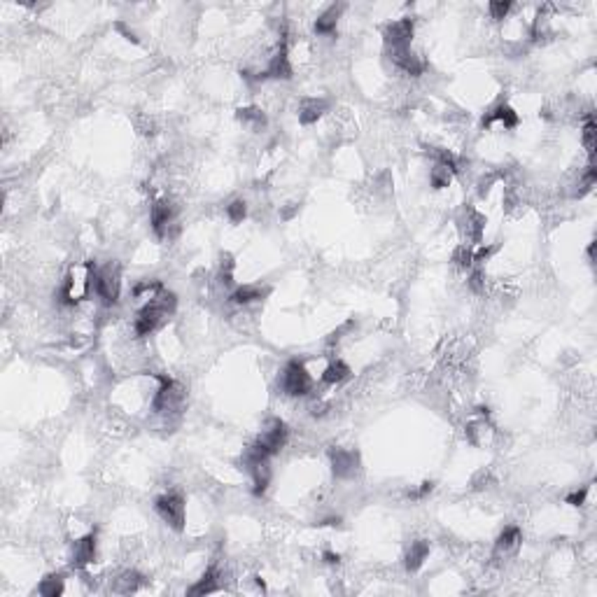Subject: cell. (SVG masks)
I'll return each mask as SVG.
<instances>
[{"label": "cell", "mask_w": 597, "mask_h": 597, "mask_svg": "<svg viewBox=\"0 0 597 597\" xmlns=\"http://www.w3.org/2000/svg\"><path fill=\"white\" fill-rule=\"evenodd\" d=\"M96 264L94 262H79L70 271H68L63 287H61V304L75 306L77 301L87 299L89 292L96 285Z\"/></svg>", "instance_id": "cell-1"}, {"label": "cell", "mask_w": 597, "mask_h": 597, "mask_svg": "<svg viewBox=\"0 0 597 597\" xmlns=\"http://www.w3.org/2000/svg\"><path fill=\"white\" fill-rule=\"evenodd\" d=\"M159 383V387L155 390V397H152V411L159 415H173L180 411V406L184 402V390L182 385L173 380L166 373H155L152 376Z\"/></svg>", "instance_id": "cell-2"}, {"label": "cell", "mask_w": 597, "mask_h": 597, "mask_svg": "<svg viewBox=\"0 0 597 597\" xmlns=\"http://www.w3.org/2000/svg\"><path fill=\"white\" fill-rule=\"evenodd\" d=\"M313 387V376L309 371V366L299 360L287 362V366L282 369L280 373V390L285 392L287 397H304L309 395Z\"/></svg>", "instance_id": "cell-3"}, {"label": "cell", "mask_w": 597, "mask_h": 597, "mask_svg": "<svg viewBox=\"0 0 597 597\" xmlns=\"http://www.w3.org/2000/svg\"><path fill=\"white\" fill-rule=\"evenodd\" d=\"M157 513L162 516V520L168 527H173L175 532L184 530V520H187V509H184V500L177 492H166V495L157 497L155 502Z\"/></svg>", "instance_id": "cell-4"}, {"label": "cell", "mask_w": 597, "mask_h": 597, "mask_svg": "<svg viewBox=\"0 0 597 597\" xmlns=\"http://www.w3.org/2000/svg\"><path fill=\"white\" fill-rule=\"evenodd\" d=\"M119 287H121V273L117 264H108V266L98 268L94 292L98 294V299H101L103 304L112 306L115 301L119 299Z\"/></svg>", "instance_id": "cell-5"}, {"label": "cell", "mask_w": 597, "mask_h": 597, "mask_svg": "<svg viewBox=\"0 0 597 597\" xmlns=\"http://www.w3.org/2000/svg\"><path fill=\"white\" fill-rule=\"evenodd\" d=\"M289 439V429L287 424L280 420V418H271V420L264 424L262 434L257 436V443L266 451L268 455H275L285 448V443Z\"/></svg>", "instance_id": "cell-6"}, {"label": "cell", "mask_w": 597, "mask_h": 597, "mask_svg": "<svg viewBox=\"0 0 597 597\" xmlns=\"http://www.w3.org/2000/svg\"><path fill=\"white\" fill-rule=\"evenodd\" d=\"M150 224L159 238H170L177 231L175 224V208L170 201H157L150 213Z\"/></svg>", "instance_id": "cell-7"}, {"label": "cell", "mask_w": 597, "mask_h": 597, "mask_svg": "<svg viewBox=\"0 0 597 597\" xmlns=\"http://www.w3.org/2000/svg\"><path fill=\"white\" fill-rule=\"evenodd\" d=\"M329 462L336 478H353L360 471V453L353 448H331Z\"/></svg>", "instance_id": "cell-8"}, {"label": "cell", "mask_w": 597, "mask_h": 597, "mask_svg": "<svg viewBox=\"0 0 597 597\" xmlns=\"http://www.w3.org/2000/svg\"><path fill=\"white\" fill-rule=\"evenodd\" d=\"M413 19L404 17V19H397L392 23H387L383 28V40L387 49H404V47H411V40H413Z\"/></svg>", "instance_id": "cell-9"}, {"label": "cell", "mask_w": 597, "mask_h": 597, "mask_svg": "<svg viewBox=\"0 0 597 597\" xmlns=\"http://www.w3.org/2000/svg\"><path fill=\"white\" fill-rule=\"evenodd\" d=\"M460 231H462V238L471 245H481L483 243V233H485V217L476 208H467L460 217Z\"/></svg>", "instance_id": "cell-10"}, {"label": "cell", "mask_w": 597, "mask_h": 597, "mask_svg": "<svg viewBox=\"0 0 597 597\" xmlns=\"http://www.w3.org/2000/svg\"><path fill=\"white\" fill-rule=\"evenodd\" d=\"M387 52H390L392 63H395L399 70H404L406 75H411V77H420L424 72V68H427V63L422 61V57H418V54L411 47L387 49Z\"/></svg>", "instance_id": "cell-11"}, {"label": "cell", "mask_w": 597, "mask_h": 597, "mask_svg": "<svg viewBox=\"0 0 597 597\" xmlns=\"http://www.w3.org/2000/svg\"><path fill=\"white\" fill-rule=\"evenodd\" d=\"M96 530H91L89 534H84L82 539H77L72 544V567L75 569H84L89 567L91 562L96 560Z\"/></svg>", "instance_id": "cell-12"}, {"label": "cell", "mask_w": 597, "mask_h": 597, "mask_svg": "<svg viewBox=\"0 0 597 597\" xmlns=\"http://www.w3.org/2000/svg\"><path fill=\"white\" fill-rule=\"evenodd\" d=\"M266 77H273V79H289L292 77V63H289V54H287V40L282 38L278 52L268 59L266 63V70H264Z\"/></svg>", "instance_id": "cell-13"}, {"label": "cell", "mask_w": 597, "mask_h": 597, "mask_svg": "<svg viewBox=\"0 0 597 597\" xmlns=\"http://www.w3.org/2000/svg\"><path fill=\"white\" fill-rule=\"evenodd\" d=\"M522 544V534H520V527L511 525L507 527L500 537L495 541V558H511L516 556Z\"/></svg>", "instance_id": "cell-14"}, {"label": "cell", "mask_w": 597, "mask_h": 597, "mask_svg": "<svg viewBox=\"0 0 597 597\" xmlns=\"http://www.w3.org/2000/svg\"><path fill=\"white\" fill-rule=\"evenodd\" d=\"M518 112H516L513 108L511 106H507V103H500V106H495L490 110L488 115L483 117V128H490L492 124H500V126H504V128H516L518 126Z\"/></svg>", "instance_id": "cell-15"}, {"label": "cell", "mask_w": 597, "mask_h": 597, "mask_svg": "<svg viewBox=\"0 0 597 597\" xmlns=\"http://www.w3.org/2000/svg\"><path fill=\"white\" fill-rule=\"evenodd\" d=\"M327 108H329V103L324 101V98H315V96L304 98V101L299 103V121L306 126L315 124L320 117L327 112Z\"/></svg>", "instance_id": "cell-16"}, {"label": "cell", "mask_w": 597, "mask_h": 597, "mask_svg": "<svg viewBox=\"0 0 597 597\" xmlns=\"http://www.w3.org/2000/svg\"><path fill=\"white\" fill-rule=\"evenodd\" d=\"M427 556H429V541H424V539L413 541V544L409 546V551H406V556H404L406 569H409V571H418V569L422 567L424 560H427Z\"/></svg>", "instance_id": "cell-17"}, {"label": "cell", "mask_w": 597, "mask_h": 597, "mask_svg": "<svg viewBox=\"0 0 597 597\" xmlns=\"http://www.w3.org/2000/svg\"><path fill=\"white\" fill-rule=\"evenodd\" d=\"M266 294H268V289L262 285H243V287L233 289L229 299H231V304H236V306H248V304H255V301H262Z\"/></svg>", "instance_id": "cell-18"}, {"label": "cell", "mask_w": 597, "mask_h": 597, "mask_svg": "<svg viewBox=\"0 0 597 597\" xmlns=\"http://www.w3.org/2000/svg\"><path fill=\"white\" fill-rule=\"evenodd\" d=\"M341 12H343V5H331L327 12L315 19V33L317 35H334L336 33V26H338V19H341Z\"/></svg>", "instance_id": "cell-19"}, {"label": "cell", "mask_w": 597, "mask_h": 597, "mask_svg": "<svg viewBox=\"0 0 597 597\" xmlns=\"http://www.w3.org/2000/svg\"><path fill=\"white\" fill-rule=\"evenodd\" d=\"M219 588H222V574L215 567H211L192 588L187 590V593L189 595H208V593H215V590H219Z\"/></svg>", "instance_id": "cell-20"}, {"label": "cell", "mask_w": 597, "mask_h": 597, "mask_svg": "<svg viewBox=\"0 0 597 597\" xmlns=\"http://www.w3.org/2000/svg\"><path fill=\"white\" fill-rule=\"evenodd\" d=\"M350 378V366L343 360H331L327 366L322 369V380L327 385H341Z\"/></svg>", "instance_id": "cell-21"}, {"label": "cell", "mask_w": 597, "mask_h": 597, "mask_svg": "<svg viewBox=\"0 0 597 597\" xmlns=\"http://www.w3.org/2000/svg\"><path fill=\"white\" fill-rule=\"evenodd\" d=\"M140 583H143V576L138 574V571L133 569H126L121 571L119 576L112 581V593H119V595H128V593H135V590L140 588Z\"/></svg>", "instance_id": "cell-22"}, {"label": "cell", "mask_w": 597, "mask_h": 597, "mask_svg": "<svg viewBox=\"0 0 597 597\" xmlns=\"http://www.w3.org/2000/svg\"><path fill=\"white\" fill-rule=\"evenodd\" d=\"M236 119L241 121L243 126H248L250 131H262V128L266 126V115H264L260 108H238Z\"/></svg>", "instance_id": "cell-23"}, {"label": "cell", "mask_w": 597, "mask_h": 597, "mask_svg": "<svg viewBox=\"0 0 597 597\" xmlns=\"http://www.w3.org/2000/svg\"><path fill=\"white\" fill-rule=\"evenodd\" d=\"M250 476H252V492L257 497H262L264 492L268 490V483H271V467L268 462H260L255 467H250Z\"/></svg>", "instance_id": "cell-24"}, {"label": "cell", "mask_w": 597, "mask_h": 597, "mask_svg": "<svg viewBox=\"0 0 597 597\" xmlns=\"http://www.w3.org/2000/svg\"><path fill=\"white\" fill-rule=\"evenodd\" d=\"M63 590H66V583H63V576L61 574L45 576L38 586V593L42 597H59V595H63Z\"/></svg>", "instance_id": "cell-25"}, {"label": "cell", "mask_w": 597, "mask_h": 597, "mask_svg": "<svg viewBox=\"0 0 597 597\" xmlns=\"http://www.w3.org/2000/svg\"><path fill=\"white\" fill-rule=\"evenodd\" d=\"M451 262H453L458 268L471 271V268H473V250H471V245H467V243L458 245V248H455V252H453V257H451Z\"/></svg>", "instance_id": "cell-26"}, {"label": "cell", "mask_w": 597, "mask_h": 597, "mask_svg": "<svg viewBox=\"0 0 597 597\" xmlns=\"http://www.w3.org/2000/svg\"><path fill=\"white\" fill-rule=\"evenodd\" d=\"M595 135H597V131H595V119H593V117H588L586 124H583L581 140H583V147H586V152H588L590 162H593V157H595V147H597V143H595Z\"/></svg>", "instance_id": "cell-27"}, {"label": "cell", "mask_w": 597, "mask_h": 597, "mask_svg": "<svg viewBox=\"0 0 597 597\" xmlns=\"http://www.w3.org/2000/svg\"><path fill=\"white\" fill-rule=\"evenodd\" d=\"M226 217H229L233 224H241V222L248 217V203L243 199H236L226 206Z\"/></svg>", "instance_id": "cell-28"}, {"label": "cell", "mask_w": 597, "mask_h": 597, "mask_svg": "<svg viewBox=\"0 0 597 597\" xmlns=\"http://www.w3.org/2000/svg\"><path fill=\"white\" fill-rule=\"evenodd\" d=\"M451 180H453L451 170H446V168H441V166L434 164L432 173H429V182H432V187L434 189H446L448 184H451Z\"/></svg>", "instance_id": "cell-29"}, {"label": "cell", "mask_w": 597, "mask_h": 597, "mask_svg": "<svg viewBox=\"0 0 597 597\" xmlns=\"http://www.w3.org/2000/svg\"><path fill=\"white\" fill-rule=\"evenodd\" d=\"M490 10V17L495 21H504L509 17V12L513 10V5L509 3V0H492V3L488 5Z\"/></svg>", "instance_id": "cell-30"}, {"label": "cell", "mask_w": 597, "mask_h": 597, "mask_svg": "<svg viewBox=\"0 0 597 597\" xmlns=\"http://www.w3.org/2000/svg\"><path fill=\"white\" fill-rule=\"evenodd\" d=\"M469 287H471V292H476V294H483V292H485V273H483L481 268H471Z\"/></svg>", "instance_id": "cell-31"}, {"label": "cell", "mask_w": 597, "mask_h": 597, "mask_svg": "<svg viewBox=\"0 0 597 597\" xmlns=\"http://www.w3.org/2000/svg\"><path fill=\"white\" fill-rule=\"evenodd\" d=\"M586 497H588V485H583V488L569 492V495L565 497V502H567L569 507H583V504H586Z\"/></svg>", "instance_id": "cell-32"}, {"label": "cell", "mask_w": 597, "mask_h": 597, "mask_svg": "<svg viewBox=\"0 0 597 597\" xmlns=\"http://www.w3.org/2000/svg\"><path fill=\"white\" fill-rule=\"evenodd\" d=\"M432 490H434V483H432V481H424V483H420V488L409 490V492H406V495H409L411 500H424V497H427Z\"/></svg>", "instance_id": "cell-33"}, {"label": "cell", "mask_w": 597, "mask_h": 597, "mask_svg": "<svg viewBox=\"0 0 597 597\" xmlns=\"http://www.w3.org/2000/svg\"><path fill=\"white\" fill-rule=\"evenodd\" d=\"M322 560H324L327 565H338V562H341V556H338V553H334V551H324Z\"/></svg>", "instance_id": "cell-34"}]
</instances>
